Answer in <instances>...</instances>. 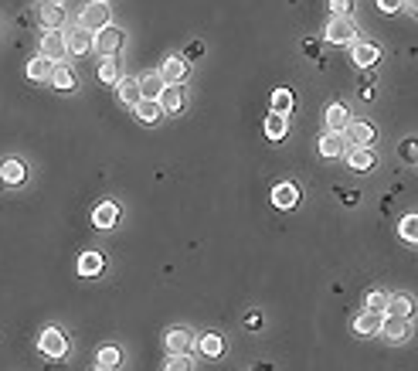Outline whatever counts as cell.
<instances>
[{
	"label": "cell",
	"mask_w": 418,
	"mask_h": 371,
	"mask_svg": "<svg viewBox=\"0 0 418 371\" xmlns=\"http://www.w3.org/2000/svg\"><path fill=\"white\" fill-rule=\"evenodd\" d=\"M51 85H55L58 92H72L78 85V78H75V72L65 65V61H55V68H51V78H48Z\"/></svg>",
	"instance_id": "ac0fdd59"
},
{
	"label": "cell",
	"mask_w": 418,
	"mask_h": 371,
	"mask_svg": "<svg viewBox=\"0 0 418 371\" xmlns=\"http://www.w3.org/2000/svg\"><path fill=\"white\" fill-rule=\"evenodd\" d=\"M194 348L204 354V358H221L225 354V341L218 334H201V341H194Z\"/></svg>",
	"instance_id": "484cf974"
},
{
	"label": "cell",
	"mask_w": 418,
	"mask_h": 371,
	"mask_svg": "<svg viewBox=\"0 0 418 371\" xmlns=\"http://www.w3.org/2000/svg\"><path fill=\"white\" fill-rule=\"evenodd\" d=\"M38 55H44L48 61H61V59H65V31H44Z\"/></svg>",
	"instance_id": "30bf717a"
},
{
	"label": "cell",
	"mask_w": 418,
	"mask_h": 371,
	"mask_svg": "<svg viewBox=\"0 0 418 371\" xmlns=\"http://www.w3.org/2000/svg\"><path fill=\"white\" fill-rule=\"evenodd\" d=\"M296 201H300V188H296L293 181H279V184L272 188V208H279V212H293Z\"/></svg>",
	"instance_id": "52a82bcc"
},
{
	"label": "cell",
	"mask_w": 418,
	"mask_h": 371,
	"mask_svg": "<svg viewBox=\"0 0 418 371\" xmlns=\"http://www.w3.org/2000/svg\"><path fill=\"white\" fill-rule=\"evenodd\" d=\"M92 371H106V368H92Z\"/></svg>",
	"instance_id": "ee69618b"
},
{
	"label": "cell",
	"mask_w": 418,
	"mask_h": 371,
	"mask_svg": "<svg viewBox=\"0 0 418 371\" xmlns=\"http://www.w3.org/2000/svg\"><path fill=\"white\" fill-rule=\"evenodd\" d=\"M38 24L44 31H65V7H61V4H51V0H41Z\"/></svg>",
	"instance_id": "8992f818"
},
{
	"label": "cell",
	"mask_w": 418,
	"mask_h": 371,
	"mask_svg": "<svg viewBox=\"0 0 418 371\" xmlns=\"http://www.w3.org/2000/svg\"><path fill=\"white\" fill-rule=\"evenodd\" d=\"M401 238H405V242H408V245H415L418 242V215H405L401 218Z\"/></svg>",
	"instance_id": "d6a6232c"
},
{
	"label": "cell",
	"mask_w": 418,
	"mask_h": 371,
	"mask_svg": "<svg viewBox=\"0 0 418 371\" xmlns=\"http://www.w3.org/2000/svg\"><path fill=\"white\" fill-rule=\"evenodd\" d=\"M415 313V300L408 293H395L388 296V303H384V317H401V320H408Z\"/></svg>",
	"instance_id": "9a60e30c"
},
{
	"label": "cell",
	"mask_w": 418,
	"mask_h": 371,
	"mask_svg": "<svg viewBox=\"0 0 418 371\" xmlns=\"http://www.w3.org/2000/svg\"><path fill=\"white\" fill-rule=\"evenodd\" d=\"M99 82H106V85H116V82H119V55L102 59V65H99Z\"/></svg>",
	"instance_id": "4dcf8cb0"
},
{
	"label": "cell",
	"mask_w": 418,
	"mask_h": 371,
	"mask_svg": "<svg viewBox=\"0 0 418 371\" xmlns=\"http://www.w3.org/2000/svg\"><path fill=\"white\" fill-rule=\"evenodd\" d=\"M133 113H136L140 123H156V119L164 116V109H160V102H156V99H140V102L133 106Z\"/></svg>",
	"instance_id": "4316f807"
},
{
	"label": "cell",
	"mask_w": 418,
	"mask_h": 371,
	"mask_svg": "<svg viewBox=\"0 0 418 371\" xmlns=\"http://www.w3.org/2000/svg\"><path fill=\"white\" fill-rule=\"evenodd\" d=\"M347 150H350V147H347V137H343V133H324V137H320V154H324L326 160H337V157H343Z\"/></svg>",
	"instance_id": "d6986e66"
},
{
	"label": "cell",
	"mask_w": 418,
	"mask_h": 371,
	"mask_svg": "<svg viewBox=\"0 0 418 371\" xmlns=\"http://www.w3.org/2000/svg\"><path fill=\"white\" fill-rule=\"evenodd\" d=\"M201 55H204V44H201V41H190L188 51H184V61H188V59H201Z\"/></svg>",
	"instance_id": "74e56055"
},
{
	"label": "cell",
	"mask_w": 418,
	"mask_h": 371,
	"mask_svg": "<svg viewBox=\"0 0 418 371\" xmlns=\"http://www.w3.org/2000/svg\"><path fill=\"white\" fill-rule=\"evenodd\" d=\"M106 24H113L109 4H106V0H89V4L82 7V14H78V28H85L89 35H95V31H102Z\"/></svg>",
	"instance_id": "6da1fadb"
},
{
	"label": "cell",
	"mask_w": 418,
	"mask_h": 371,
	"mask_svg": "<svg viewBox=\"0 0 418 371\" xmlns=\"http://www.w3.org/2000/svg\"><path fill=\"white\" fill-rule=\"evenodd\" d=\"M164 371H194V361H190V354H171Z\"/></svg>",
	"instance_id": "836d02e7"
},
{
	"label": "cell",
	"mask_w": 418,
	"mask_h": 371,
	"mask_svg": "<svg viewBox=\"0 0 418 371\" xmlns=\"http://www.w3.org/2000/svg\"><path fill=\"white\" fill-rule=\"evenodd\" d=\"M324 38H326V44H337V48H343V44H357V24H354L350 18H330Z\"/></svg>",
	"instance_id": "3957f363"
},
{
	"label": "cell",
	"mask_w": 418,
	"mask_h": 371,
	"mask_svg": "<svg viewBox=\"0 0 418 371\" xmlns=\"http://www.w3.org/2000/svg\"><path fill=\"white\" fill-rule=\"evenodd\" d=\"M184 99H188V92H184V85H164V92H160V99H156V102H160V109H164V113H180V109H184Z\"/></svg>",
	"instance_id": "7c38bea8"
},
{
	"label": "cell",
	"mask_w": 418,
	"mask_h": 371,
	"mask_svg": "<svg viewBox=\"0 0 418 371\" xmlns=\"http://www.w3.org/2000/svg\"><path fill=\"white\" fill-rule=\"evenodd\" d=\"M0 181H4L7 188H20V184H24V164L14 160V157L4 160V164H0Z\"/></svg>",
	"instance_id": "44dd1931"
},
{
	"label": "cell",
	"mask_w": 418,
	"mask_h": 371,
	"mask_svg": "<svg viewBox=\"0 0 418 371\" xmlns=\"http://www.w3.org/2000/svg\"><path fill=\"white\" fill-rule=\"evenodd\" d=\"M160 78H164L167 85H184V78H188V61L171 55V59L160 65Z\"/></svg>",
	"instance_id": "e0dca14e"
},
{
	"label": "cell",
	"mask_w": 418,
	"mask_h": 371,
	"mask_svg": "<svg viewBox=\"0 0 418 371\" xmlns=\"http://www.w3.org/2000/svg\"><path fill=\"white\" fill-rule=\"evenodd\" d=\"M245 327L248 331H259V327H262V310H248L245 313Z\"/></svg>",
	"instance_id": "8d00e7d4"
},
{
	"label": "cell",
	"mask_w": 418,
	"mask_h": 371,
	"mask_svg": "<svg viewBox=\"0 0 418 371\" xmlns=\"http://www.w3.org/2000/svg\"><path fill=\"white\" fill-rule=\"evenodd\" d=\"M106 266L102 253H82L78 255V276H99Z\"/></svg>",
	"instance_id": "f1b7e54d"
},
{
	"label": "cell",
	"mask_w": 418,
	"mask_h": 371,
	"mask_svg": "<svg viewBox=\"0 0 418 371\" xmlns=\"http://www.w3.org/2000/svg\"><path fill=\"white\" fill-rule=\"evenodd\" d=\"M343 160H347V167H350V171L364 174V171H371V167H374V160H378V157H374L371 147H350V150L343 154Z\"/></svg>",
	"instance_id": "8fae6325"
},
{
	"label": "cell",
	"mask_w": 418,
	"mask_h": 371,
	"mask_svg": "<svg viewBox=\"0 0 418 371\" xmlns=\"http://www.w3.org/2000/svg\"><path fill=\"white\" fill-rule=\"evenodd\" d=\"M164 348H167V354H190L194 334L188 327H171V331L164 334Z\"/></svg>",
	"instance_id": "ba28073f"
},
{
	"label": "cell",
	"mask_w": 418,
	"mask_h": 371,
	"mask_svg": "<svg viewBox=\"0 0 418 371\" xmlns=\"http://www.w3.org/2000/svg\"><path fill=\"white\" fill-rule=\"evenodd\" d=\"M381 334H384L391 344H398V341H408L412 324H408V320H401V317H384V320H381Z\"/></svg>",
	"instance_id": "2e32d148"
},
{
	"label": "cell",
	"mask_w": 418,
	"mask_h": 371,
	"mask_svg": "<svg viewBox=\"0 0 418 371\" xmlns=\"http://www.w3.org/2000/svg\"><path fill=\"white\" fill-rule=\"evenodd\" d=\"M65 51H68V55H89V51H92V35H89V31H85V28H72V31H68V35H65Z\"/></svg>",
	"instance_id": "9c48e42d"
},
{
	"label": "cell",
	"mask_w": 418,
	"mask_h": 371,
	"mask_svg": "<svg viewBox=\"0 0 418 371\" xmlns=\"http://www.w3.org/2000/svg\"><path fill=\"white\" fill-rule=\"evenodd\" d=\"M51 4H61V0H51Z\"/></svg>",
	"instance_id": "f6af8a7d"
},
{
	"label": "cell",
	"mask_w": 418,
	"mask_h": 371,
	"mask_svg": "<svg viewBox=\"0 0 418 371\" xmlns=\"http://www.w3.org/2000/svg\"><path fill=\"white\" fill-rule=\"evenodd\" d=\"M289 109H293V92H289V89H276V92H272V113L289 116Z\"/></svg>",
	"instance_id": "1f68e13d"
},
{
	"label": "cell",
	"mask_w": 418,
	"mask_h": 371,
	"mask_svg": "<svg viewBox=\"0 0 418 371\" xmlns=\"http://www.w3.org/2000/svg\"><path fill=\"white\" fill-rule=\"evenodd\" d=\"M326 7H330L333 18H350L354 14V0H326Z\"/></svg>",
	"instance_id": "e575fe53"
},
{
	"label": "cell",
	"mask_w": 418,
	"mask_h": 371,
	"mask_svg": "<svg viewBox=\"0 0 418 371\" xmlns=\"http://www.w3.org/2000/svg\"><path fill=\"white\" fill-rule=\"evenodd\" d=\"M343 205H357V191H343Z\"/></svg>",
	"instance_id": "b9f144b4"
},
{
	"label": "cell",
	"mask_w": 418,
	"mask_h": 371,
	"mask_svg": "<svg viewBox=\"0 0 418 371\" xmlns=\"http://www.w3.org/2000/svg\"><path fill=\"white\" fill-rule=\"evenodd\" d=\"M116 221H119V205H116V201H102L99 208H92V225L95 229L109 232Z\"/></svg>",
	"instance_id": "5bb4252c"
},
{
	"label": "cell",
	"mask_w": 418,
	"mask_h": 371,
	"mask_svg": "<svg viewBox=\"0 0 418 371\" xmlns=\"http://www.w3.org/2000/svg\"><path fill=\"white\" fill-rule=\"evenodd\" d=\"M326 133H343L347 130V123H350V113H347V106L340 102H333V106H326Z\"/></svg>",
	"instance_id": "ffe728a7"
},
{
	"label": "cell",
	"mask_w": 418,
	"mask_h": 371,
	"mask_svg": "<svg viewBox=\"0 0 418 371\" xmlns=\"http://www.w3.org/2000/svg\"><path fill=\"white\" fill-rule=\"evenodd\" d=\"M381 320H384V313H374V310H364L357 320H354V331L364 334V337H371V334H381Z\"/></svg>",
	"instance_id": "cb8c5ba5"
},
{
	"label": "cell",
	"mask_w": 418,
	"mask_h": 371,
	"mask_svg": "<svg viewBox=\"0 0 418 371\" xmlns=\"http://www.w3.org/2000/svg\"><path fill=\"white\" fill-rule=\"evenodd\" d=\"M38 348H41V354H48L51 361H58V358L68 354V337L58 331V327H44L38 337Z\"/></svg>",
	"instance_id": "277c9868"
},
{
	"label": "cell",
	"mask_w": 418,
	"mask_h": 371,
	"mask_svg": "<svg viewBox=\"0 0 418 371\" xmlns=\"http://www.w3.org/2000/svg\"><path fill=\"white\" fill-rule=\"evenodd\" d=\"M401 4H405V0H378V11H384V14H395V11H401Z\"/></svg>",
	"instance_id": "60d3db41"
},
{
	"label": "cell",
	"mask_w": 418,
	"mask_h": 371,
	"mask_svg": "<svg viewBox=\"0 0 418 371\" xmlns=\"http://www.w3.org/2000/svg\"><path fill=\"white\" fill-rule=\"evenodd\" d=\"M51 68H55V61H48L44 55H38V59L27 61V78H31V82H48V78H51Z\"/></svg>",
	"instance_id": "f546056e"
},
{
	"label": "cell",
	"mask_w": 418,
	"mask_h": 371,
	"mask_svg": "<svg viewBox=\"0 0 418 371\" xmlns=\"http://www.w3.org/2000/svg\"><path fill=\"white\" fill-rule=\"evenodd\" d=\"M350 59H354V65H357V68H371V65L381 59V48L374 44V41H361V44H350Z\"/></svg>",
	"instance_id": "4fadbf2b"
},
{
	"label": "cell",
	"mask_w": 418,
	"mask_h": 371,
	"mask_svg": "<svg viewBox=\"0 0 418 371\" xmlns=\"http://www.w3.org/2000/svg\"><path fill=\"white\" fill-rule=\"evenodd\" d=\"M401 157H405V160H408V164H415V140H405V143H401Z\"/></svg>",
	"instance_id": "f35d334b"
},
{
	"label": "cell",
	"mask_w": 418,
	"mask_h": 371,
	"mask_svg": "<svg viewBox=\"0 0 418 371\" xmlns=\"http://www.w3.org/2000/svg\"><path fill=\"white\" fill-rule=\"evenodd\" d=\"M123 41H126L123 28H116V24H106L102 31H95V35H92V48L99 51V55H102V59H113V55H119Z\"/></svg>",
	"instance_id": "7a4b0ae2"
},
{
	"label": "cell",
	"mask_w": 418,
	"mask_h": 371,
	"mask_svg": "<svg viewBox=\"0 0 418 371\" xmlns=\"http://www.w3.org/2000/svg\"><path fill=\"white\" fill-rule=\"evenodd\" d=\"M303 55H306V59H320V44H316L313 38H306L303 41Z\"/></svg>",
	"instance_id": "ab89813d"
},
{
	"label": "cell",
	"mask_w": 418,
	"mask_h": 371,
	"mask_svg": "<svg viewBox=\"0 0 418 371\" xmlns=\"http://www.w3.org/2000/svg\"><path fill=\"white\" fill-rule=\"evenodd\" d=\"M140 82V96L143 99H160V92H164V78H160V72H147L143 78H136Z\"/></svg>",
	"instance_id": "d4e9b609"
},
{
	"label": "cell",
	"mask_w": 418,
	"mask_h": 371,
	"mask_svg": "<svg viewBox=\"0 0 418 371\" xmlns=\"http://www.w3.org/2000/svg\"><path fill=\"white\" fill-rule=\"evenodd\" d=\"M123 365V351L116 344H102L99 354H95V368H106V371H116Z\"/></svg>",
	"instance_id": "603a6c76"
},
{
	"label": "cell",
	"mask_w": 418,
	"mask_h": 371,
	"mask_svg": "<svg viewBox=\"0 0 418 371\" xmlns=\"http://www.w3.org/2000/svg\"><path fill=\"white\" fill-rule=\"evenodd\" d=\"M116 99H119V102H123V106H136V102H140V82H136V78H119V82H116Z\"/></svg>",
	"instance_id": "7402d4cb"
},
{
	"label": "cell",
	"mask_w": 418,
	"mask_h": 371,
	"mask_svg": "<svg viewBox=\"0 0 418 371\" xmlns=\"http://www.w3.org/2000/svg\"><path fill=\"white\" fill-rule=\"evenodd\" d=\"M255 371H272V365H259V368H255Z\"/></svg>",
	"instance_id": "7bdbcfd3"
},
{
	"label": "cell",
	"mask_w": 418,
	"mask_h": 371,
	"mask_svg": "<svg viewBox=\"0 0 418 371\" xmlns=\"http://www.w3.org/2000/svg\"><path fill=\"white\" fill-rule=\"evenodd\" d=\"M343 137H347V147H371L374 137H378V130L367 119H350L347 130H343Z\"/></svg>",
	"instance_id": "5b68a950"
},
{
	"label": "cell",
	"mask_w": 418,
	"mask_h": 371,
	"mask_svg": "<svg viewBox=\"0 0 418 371\" xmlns=\"http://www.w3.org/2000/svg\"><path fill=\"white\" fill-rule=\"evenodd\" d=\"M384 303H388V293H381V290H371V293H367V300H364V310L384 313Z\"/></svg>",
	"instance_id": "d590c367"
},
{
	"label": "cell",
	"mask_w": 418,
	"mask_h": 371,
	"mask_svg": "<svg viewBox=\"0 0 418 371\" xmlns=\"http://www.w3.org/2000/svg\"><path fill=\"white\" fill-rule=\"evenodd\" d=\"M266 137L272 140V143H279V140L289 137V123H285V116H279V113H269V116H266Z\"/></svg>",
	"instance_id": "83f0119b"
}]
</instances>
